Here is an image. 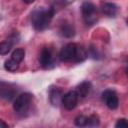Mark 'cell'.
I'll list each match as a JSON object with an SVG mask.
<instances>
[{
    "label": "cell",
    "instance_id": "1",
    "mask_svg": "<svg viewBox=\"0 0 128 128\" xmlns=\"http://www.w3.org/2000/svg\"><path fill=\"white\" fill-rule=\"evenodd\" d=\"M55 11L56 10L53 7H50L48 9L41 8V9L34 10L31 14V23H32V26L34 27V29L37 31L45 30L49 26L54 14H55Z\"/></svg>",
    "mask_w": 128,
    "mask_h": 128
},
{
    "label": "cell",
    "instance_id": "2",
    "mask_svg": "<svg viewBox=\"0 0 128 128\" xmlns=\"http://www.w3.org/2000/svg\"><path fill=\"white\" fill-rule=\"evenodd\" d=\"M31 102H32V95L30 93H22L18 95L13 104L14 111L17 114L26 113L30 108Z\"/></svg>",
    "mask_w": 128,
    "mask_h": 128
},
{
    "label": "cell",
    "instance_id": "3",
    "mask_svg": "<svg viewBox=\"0 0 128 128\" xmlns=\"http://www.w3.org/2000/svg\"><path fill=\"white\" fill-rule=\"evenodd\" d=\"M81 12L83 19L87 25H92L97 20V9L95 5L89 1L83 2L81 6Z\"/></svg>",
    "mask_w": 128,
    "mask_h": 128
},
{
    "label": "cell",
    "instance_id": "4",
    "mask_svg": "<svg viewBox=\"0 0 128 128\" xmlns=\"http://www.w3.org/2000/svg\"><path fill=\"white\" fill-rule=\"evenodd\" d=\"M39 62H40V65L42 66V68H44V69H50V68L54 67L55 66V57H54L53 51L48 47H44L40 52Z\"/></svg>",
    "mask_w": 128,
    "mask_h": 128
},
{
    "label": "cell",
    "instance_id": "5",
    "mask_svg": "<svg viewBox=\"0 0 128 128\" xmlns=\"http://www.w3.org/2000/svg\"><path fill=\"white\" fill-rule=\"evenodd\" d=\"M16 94H17L16 86H14L11 83L0 81V98L6 101H11L16 96Z\"/></svg>",
    "mask_w": 128,
    "mask_h": 128
},
{
    "label": "cell",
    "instance_id": "6",
    "mask_svg": "<svg viewBox=\"0 0 128 128\" xmlns=\"http://www.w3.org/2000/svg\"><path fill=\"white\" fill-rule=\"evenodd\" d=\"M102 99L108 108L114 110L119 106V99L114 90L107 89L102 93Z\"/></svg>",
    "mask_w": 128,
    "mask_h": 128
},
{
    "label": "cell",
    "instance_id": "7",
    "mask_svg": "<svg viewBox=\"0 0 128 128\" xmlns=\"http://www.w3.org/2000/svg\"><path fill=\"white\" fill-rule=\"evenodd\" d=\"M78 98L79 96L77 95L76 91H68L67 93H65L63 96H62V104L63 106L67 109V110H72L74 109L76 106H77V103H78Z\"/></svg>",
    "mask_w": 128,
    "mask_h": 128
},
{
    "label": "cell",
    "instance_id": "8",
    "mask_svg": "<svg viewBox=\"0 0 128 128\" xmlns=\"http://www.w3.org/2000/svg\"><path fill=\"white\" fill-rule=\"evenodd\" d=\"M76 45L75 43H68L66 44L59 52V58L61 61L64 62H68V61H72L74 56H75V52H76Z\"/></svg>",
    "mask_w": 128,
    "mask_h": 128
},
{
    "label": "cell",
    "instance_id": "9",
    "mask_svg": "<svg viewBox=\"0 0 128 128\" xmlns=\"http://www.w3.org/2000/svg\"><path fill=\"white\" fill-rule=\"evenodd\" d=\"M62 96H63V94H62L61 89H59L57 87H53L49 91V99H50V102L52 103V105H54V106H58V104L62 100Z\"/></svg>",
    "mask_w": 128,
    "mask_h": 128
},
{
    "label": "cell",
    "instance_id": "10",
    "mask_svg": "<svg viewBox=\"0 0 128 128\" xmlns=\"http://www.w3.org/2000/svg\"><path fill=\"white\" fill-rule=\"evenodd\" d=\"M91 90H92V85H91V83L88 82V81H84V82L80 83V84L77 86V88H76V93H77V95H78L79 97L84 98V97L88 96V94L91 92Z\"/></svg>",
    "mask_w": 128,
    "mask_h": 128
},
{
    "label": "cell",
    "instance_id": "11",
    "mask_svg": "<svg viewBox=\"0 0 128 128\" xmlns=\"http://www.w3.org/2000/svg\"><path fill=\"white\" fill-rule=\"evenodd\" d=\"M59 33L61 36L65 37V38H71L75 35V29H74L73 25L65 22V23L61 24L60 29H59Z\"/></svg>",
    "mask_w": 128,
    "mask_h": 128
},
{
    "label": "cell",
    "instance_id": "12",
    "mask_svg": "<svg viewBox=\"0 0 128 128\" xmlns=\"http://www.w3.org/2000/svg\"><path fill=\"white\" fill-rule=\"evenodd\" d=\"M101 9H102V12L109 16V17H112V16H115L116 13H117V10H118V7L114 4V3H109V2H106V3H103L102 6H101Z\"/></svg>",
    "mask_w": 128,
    "mask_h": 128
},
{
    "label": "cell",
    "instance_id": "13",
    "mask_svg": "<svg viewBox=\"0 0 128 128\" xmlns=\"http://www.w3.org/2000/svg\"><path fill=\"white\" fill-rule=\"evenodd\" d=\"M87 58V51L83 46L80 45H76V52H75V56L73 58V62H82Z\"/></svg>",
    "mask_w": 128,
    "mask_h": 128
},
{
    "label": "cell",
    "instance_id": "14",
    "mask_svg": "<svg viewBox=\"0 0 128 128\" xmlns=\"http://www.w3.org/2000/svg\"><path fill=\"white\" fill-rule=\"evenodd\" d=\"M13 45L12 40H6L3 42H0V55H6L9 53Z\"/></svg>",
    "mask_w": 128,
    "mask_h": 128
},
{
    "label": "cell",
    "instance_id": "15",
    "mask_svg": "<svg viewBox=\"0 0 128 128\" xmlns=\"http://www.w3.org/2000/svg\"><path fill=\"white\" fill-rule=\"evenodd\" d=\"M4 68H5L7 71H9V72H15V71L19 68V63L16 62L15 60H13V59L11 58L10 60L5 61Z\"/></svg>",
    "mask_w": 128,
    "mask_h": 128
},
{
    "label": "cell",
    "instance_id": "16",
    "mask_svg": "<svg viewBox=\"0 0 128 128\" xmlns=\"http://www.w3.org/2000/svg\"><path fill=\"white\" fill-rule=\"evenodd\" d=\"M24 56H25V51L23 49H21V48H17V49H15L13 51V53L11 55V58L13 60H15L16 62L20 63L24 59Z\"/></svg>",
    "mask_w": 128,
    "mask_h": 128
},
{
    "label": "cell",
    "instance_id": "17",
    "mask_svg": "<svg viewBox=\"0 0 128 128\" xmlns=\"http://www.w3.org/2000/svg\"><path fill=\"white\" fill-rule=\"evenodd\" d=\"M87 119H88V117H86L84 115H79L75 118L74 123H75L76 126H79V127L87 126Z\"/></svg>",
    "mask_w": 128,
    "mask_h": 128
},
{
    "label": "cell",
    "instance_id": "18",
    "mask_svg": "<svg viewBox=\"0 0 128 128\" xmlns=\"http://www.w3.org/2000/svg\"><path fill=\"white\" fill-rule=\"evenodd\" d=\"M99 123H100V120H99V117L96 114H93V115L89 116L88 119H87V126H91V127L98 126Z\"/></svg>",
    "mask_w": 128,
    "mask_h": 128
},
{
    "label": "cell",
    "instance_id": "19",
    "mask_svg": "<svg viewBox=\"0 0 128 128\" xmlns=\"http://www.w3.org/2000/svg\"><path fill=\"white\" fill-rule=\"evenodd\" d=\"M128 126V123H127V121H126V119H124V118H122V119H119L117 122H116V124H115V127H117V128H121V127H127Z\"/></svg>",
    "mask_w": 128,
    "mask_h": 128
},
{
    "label": "cell",
    "instance_id": "20",
    "mask_svg": "<svg viewBox=\"0 0 128 128\" xmlns=\"http://www.w3.org/2000/svg\"><path fill=\"white\" fill-rule=\"evenodd\" d=\"M6 127H8V124H6L4 121L0 120V128H6Z\"/></svg>",
    "mask_w": 128,
    "mask_h": 128
},
{
    "label": "cell",
    "instance_id": "21",
    "mask_svg": "<svg viewBox=\"0 0 128 128\" xmlns=\"http://www.w3.org/2000/svg\"><path fill=\"white\" fill-rule=\"evenodd\" d=\"M25 3H27V4H31V3H34L36 0H23Z\"/></svg>",
    "mask_w": 128,
    "mask_h": 128
}]
</instances>
